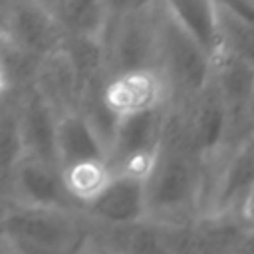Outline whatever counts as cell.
I'll list each match as a JSON object with an SVG mask.
<instances>
[{
    "label": "cell",
    "instance_id": "cell-1",
    "mask_svg": "<svg viewBox=\"0 0 254 254\" xmlns=\"http://www.w3.org/2000/svg\"><path fill=\"white\" fill-rule=\"evenodd\" d=\"M204 167L206 163L165 127L159 153L145 175L147 216L173 220L190 212L200 196Z\"/></svg>",
    "mask_w": 254,
    "mask_h": 254
},
{
    "label": "cell",
    "instance_id": "cell-2",
    "mask_svg": "<svg viewBox=\"0 0 254 254\" xmlns=\"http://www.w3.org/2000/svg\"><path fill=\"white\" fill-rule=\"evenodd\" d=\"M157 69L177 103H190L212 81L214 58L159 2V64Z\"/></svg>",
    "mask_w": 254,
    "mask_h": 254
},
{
    "label": "cell",
    "instance_id": "cell-3",
    "mask_svg": "<svg viewBox=\"0 0 254 254\" xmlns=\"http://www.w3.org/2000/svg\"><path fill=\"white\" fill-rule=\"evenodd\" d=\"M73 222L65 208L18 202L4 218V232L26 250H64L77 236Z\"/></svg>",
    "mask_w": 254,
    "mask_h": 254
},
{
    "label": "cell",
    "instance_id": "cell-4",
    "mask_svg": "<svg viewBox=\"0 0 254 254\" xmlns=\"http://www.w3.org/2000/svg\"><path fill=\"white\" fill-rule=\"evenodd\" d=\"M85 212L99 224L129 226L147 216V187L139 173H111L109 179L83 202Z\"/></svg>",
    "mask_w": 254,
    "mask_h": 254
},
{
    "label": "cell",
    "instance_id": "cell-5",
    "mask_svg": "<svg viewBox=\"0 0 254 254\" xmlns=\"http://www.w3.org/2000/svg\"><path fill=\"white\" fill-rule=\"evenodd\" d=\"M6 24L12 46L40 60L60 50L67 36L58 14L42 0H12Z\"/></svg>",
    "mask_w": 254,
    "mask_h": 254
},
{
    "label": "cell",
    "instance_id": "cell-6",
    "mask_svg": "<svg viewBox=\"0 0 254 254\" xmlns=\"http://www.w3.org/2000/svg\"><path fill=\"white\" fill-rule=\"evenodd\" d=\"M12 185L20 204L71 210L77 198L60 165H52L32 155H22L12 167Z\"/></svg>",
    "mask_w": 254,
    "mask_h": 254
},
{
    "label": "cell",
    "instance_id": "cell-7",
    "mask_svg": "<svg viewBox=\"0 0 254 254\" xmlns=\"http://www.w3.org/2000/svg\"><path fill=\"white\" fill-rule=\"evenodd\" d=\"M18 131L24 147V155L38 157L52 165H60L58 153V125L60 109L48 99V95L32 83L18 105Z\"/></svg>",
    "mask_w": 254,
    "mask_h": 254
},
{
    "label": "cell",
    "instance_id": "cell-8",
    "mask_svg": "<svg viewBox=\"0 0 254 254\" xmlns=\"http://www.w3.org/2000/svg\"><path fill=\"white\" fill-rule=\"evenodd\" d=\"M212 179L210 204L216 214L240 208L254 189V135L222 151Z\"/></svg>",
    "mask_w": 254,
    "mask_h": 254
},
{
    "label": "cell",
    "instance_id": "cell-9",
    "mask_svg": "<svg viewBox=\"0 0 254 254\" xmlns=\"http://www.w3.org/2000/svg\"><path fill=\"white\" fill-rule=\"evenodd\" d=\"M58 153L64 173L89 165H107V147L79 107L60 113Z\"/></svg>",
    "mask_w": 254,
    "mask_h": 254
},
{
    "label": "cell",
    "instance_id": "cell-10",
    "mask_svg": "<svg viewBox=\"0 0 254 254\" xmlns=\"http://www.w3.org/2000/svg\"><path fill=\"white\" fill-rule=\"evenodd\" d=\"M161 6L185 26L208 52L212 58L220 52L216 2L214 0H159Z\"/></svg>",
    "mask_w": 254,
    "mask_h": 254
},
{
    "label": "cell",
    "instance_id": "cell-11",
    "mask_svg": "<svg viewBox=\"0 0 254 254\" xmlns=\"http://www.w3.org/2000/svg\"><path fill=\"white\" fill-rule=\"evenodd\" d=\"M220 52L234 54L254 64V22L216 4Z\"/></svg>",
    "mask_w": 254,
    "mask_h": 254
},
{
    "label": "cell",
    "instance_id": "cell-12",
    "mask_svg": "<svg viewBox=\"0 0 254 254\" xmlns=\"http://www.w3.org/2000/svg\"><path fill=\"white\" fill-rule=\"evenodd\" d=\"M153 2H157V0H107V20L123 16L137 8H145Z\"/></svg>",
    "mask_w": 254,
    "mask_h": 254
},
{
    "label": "cell",
    "instance_id": "cell-13",
    "mask_svg": "<svg viewBox=\"0 0 254 254\" xmlns=\"http://www.w3.org/2000/svg\"><path fill=\"white\" fill-rule=\"evenodd\" d=\"M240 214L254 226V189L250 190V194H248L246 200L242 202V206H240Z\"/></svg>",
    "mask_w": 254,
    "mask_h": 254
},
{
    "label": "cell",
    "instance_id": "cell-14",
    "mask_svg": "<svg viewBox=\"0 0 254 254\" xmlns=\"http://www.w3.org/2000/svg\"><path fill=\"white\" fill-rule=\"evenodd\" d=\"M250 119L254 123V93H252V101H250Z\"/></svg>",
    "mask_w": 254,
    "mask_h": 254
}]
</instances>
